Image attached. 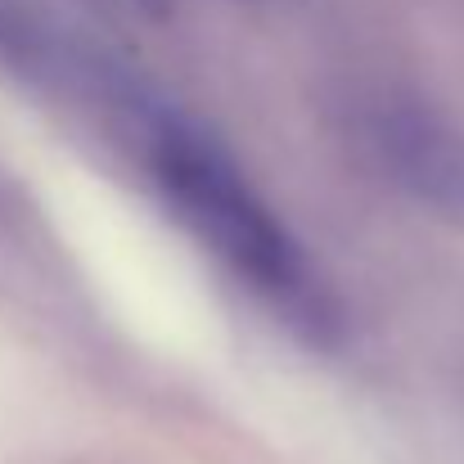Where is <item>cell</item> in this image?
Wrapping results in <instances>:
<instances>
[{
    "instance_id": "6da1fadb",
    "label": "cell",
    "mask_w": 464,
    "mask_h": 464,
    "mask_svg": "<svg viewBox=\"0 0 464 464\" xmlns=\"http://www.w3.org/2000/svg\"><path fill=\"white\" fill-rule=\"evenodd\" d=\"M109 100L136 136L154 194L180 221V230L208 257H217V266L239 289H248L253 303L271 311L289 334L311 347L338 343L343 307L334 289L230 150L189 113H180L154 91H140L127 77L109 86Z\"/></svg>"
},
{
    "instance_id": "7a4b0ae2",
    "label": "cell",
    "mask_w": 464,
    "mask_h": 464,
    "mask_svg": "<svg viewBox=\"0 0 464 464\" xmlns=\"http://www.w3.org/2000/svg\"><path fill=\"white\" fill-rule=\"evenodd\" d=\"M352 145L420 208L464 221V131L411 91H365L347 104Z\"/></svg>"
},
{
    "instance_id": "3957f363",
    "label": "cell",
    "mask_w": 464,
    "mask_h": 464,
    "mask_svg": "<svg viewBox=\"0 0 464 464\" xmlns=\"http://www.w3.org/2000/svg\"><path fill=\"white\" fill-rule=\"evenodd\" d=\"M9 41H18V32H14V23H9V14L0 9V45H9Z\"/></svg>"
}]
</instances>
